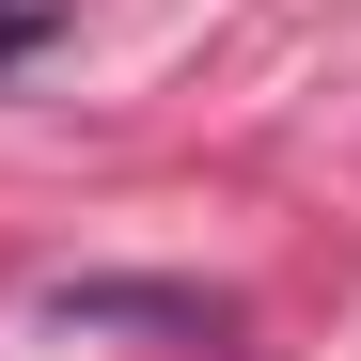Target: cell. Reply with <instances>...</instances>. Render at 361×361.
<instances>
[{
    "mask_svg": "<svg viewBox=\"0 0 361 361\" xmlns=\"http://www.w3.org/2000/svg\"><path fill=\"white\" fill-rule=\"evenodd\" d=\"M47 330H173V345H235V298H204V283H47Z\"/></svg>",
    "mask_w": 361,
    "mask_h": 361,
    "instance_id": "obj_1",
    "label": "cell"
},
{
    "mask_svg": "<svg viewBox=\"0 0 361 361\" xmlns=\"http://www.w3.org/2000/svg\"><path fill=\"white\" fill-rule=\"evenodd\" d=\"M32 32H47V0H0V63H16V47H32Z\"/></svg>",
    "mask_w": 361,
    "mask_h": 361,
    "instance_id": "obj_2",
    "label": "cell"
}]
</instances>
